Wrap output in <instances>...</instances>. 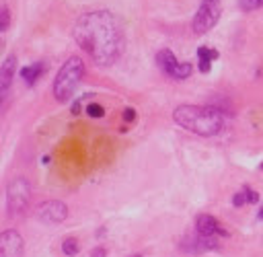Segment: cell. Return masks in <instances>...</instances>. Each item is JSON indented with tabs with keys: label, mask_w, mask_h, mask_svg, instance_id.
Instances as JSON below:
<instances>
[{
	"label": "cell",
	"mask_w": 263,
	"mask_h": 257,
	"mask_svg": "<svg viewBox=\"0 0 263 257\" xmlns=\"http://www.w3.org/2000/svg\"><path fill=\"white\" fill-rule=\"evenodd\" d=\"M89 257H107V249L105 247H97L89 253Z\"/></svg>",
	"instance_id": "obj_20"
},
{
	"label": "cell",
	"mask_w": 263,
	"mask_h": 257,
	"mask_svg": "<svg viewBox=\"0 0 263 257\" xmlns=\"http://www.w3.org/2000/svg\"><path fill=\"white\" fill-rule=\"evenodd\" d=\"M263 7V0H239V9L245 11V13H251V11H257Z\"/></svg>",
	"instance_id": "obj_15"
},
{
	"label": "cell",
	"mask_w": 263,
	"mask_h": 257,
	"mask_svg": "<svg viewBox=\"0 0 263 257\" xmlns=\"http://www.w3.org/2000/svg\"><path fill=\"white\" fill-rule=\"evenodd\" d=\"M129 257H142V253H134V255H129Z\"/></svg>",
	"instance_id": "obj_22"
},
{
	"label": "cell",
	"mask_w": 263,
	"mask_h": 257,
	"mask_svg": "<svg viewBox=\"0 0 263 257\" xmlns=\"http://www.w3.org/2000/svg\"><path fill=\"white\" fill-rule=\"evenodd\" d=\"M25 243L17 231H5L0 235V257H23Z\"/></svg>",
	"instance_id": "obj_9"
},
{
	"label": "cell",
	"mask_w": 263,
	"mask_h": 257,
	"mask_svg": "<svg viewBox=\"0 0 263 257\" xmlns=\"http://www.w3.org/2000/svg\"><path fill=\"white\" fill-rule=\"evenodd\" d=\"M173 121L183 130L204 138L218 136L224 130L222 113L208 105H179L173 111Z\"/></svg>",
	"instance_id": "obj_2"
},
{
	"label": "cell",
	"mask_w": 263,
	"mask_h": 257,
	"mask_svg": "<svg viewBox=\"0 0 263 257\" xmlns=\"http://www.w3.org/2000/svg\"><path fill=\"white\" fill-rule=\"evenodd\" d=\"M257 200H259V196L253 187H243L241 191H237V194L233 196V206L241 208V206H247V204H257Z\"/></svg>",
	"instance_id": "obj_13"
},
{
	"label": "cell",
	"mask_w": 263,
	"mask_h": 257,
	"mask_svg": "<svg viewBox=\"0 0 263 257\" xmlns=\"http://www.w3.org/2000/svg\"><path fill=\"white\" fill-rule=\"evenodd\" d=\"M82 76H84V62H82V58L72 56V58L66 60L60 66V70H58V74L54 78V87H52V93H54L56 101L58 103L70 101L74 91H76V87L82 80Z\"/></svg>",
	"instance_id": "obj_3"
},
{
	"label": "cell",
	"mask_w": 263,
	"mask_h": 257,
	"mask_svg": "<svg viewBox=\"0 0 263 257\" xmlns=\"http://www.w3.org/2000/svg\"><path fill=\"white\" fill-rule=\"evenodd\" d=\"M31 202V183L25 177H13L7 187V206L11 216H21Z\"/></svg>",
	"instance_id": "obj_5"
},
{
	"label": "cell",
	"mask_w": 263,
	"mask_h": 257,
	"mask_svg": "<svg viewBox=\"0 0 263 257\" xmlns=\"http://www.w3.org/2000/svg\"><path fill=\"white\" fill-rule=\"evenodd\" d=\"M62 251L68 255V257H74L76 253H78V241L74 239V237H68V239H64V243H62Z\"/></svg>",
	"instance_id": "obj_14"
},
{
	"label": "cell",
	"mask_w": 263,
	"mask_h": 257,
	"mask_svg": "<svg viewBox=\"0 0 263 257\" xmlns=\"http://www.w3.org/2000/svg\"><path fill=\"white\" fill-rule=\"evenodd\" d=\"M222 17V0H202L197 7L193 21H191V31L195 35H206L212 31Z\"/></svg>",
	"instance_id": "obj_4"
},
{
	"label": "cell",
	"mask_w": 263,
	"mask_h": 257,
	"mask_svg": "<svg viewBox=\"0 0 263 257\" xmlns=\"http://www.w3.org/2000/svg\"><path fill=\"white\" fill-rule=\"evenodd\" d=\"M257 220H263V206H261L259 212H257Z\"/></svg>",
	"instance_id": "obj_21"
},
{
	"label": "cell",
	"mask_w": 263,
	"mask_h": 257,
	"mask_svg": "<svg viewBox=\"0 0 263 257\" xmlns=\"http://www.w3.org/2000/svg\"><path fill=\"white\" fill-rule=\"evenodd\" d=\"M9 25H11V13H9V7L7 5H3V9H0V31H5L9 29Z\"/></svg>",
	"instance_id": "obj_16"
},
{
	"label": "cell",
	"mask_w": 263,
	"mask_h": 257,
	"mask_svg": "<svg viewBox=\"0 0 263 257\" xmlns=\"http://www.w3.org/2000/svg\"><path fill=\"white\" fill-rule=\"evenodd\" d=\"M86 115H91V117H103L105 115V107L99 105V103H91V105H86Z\"/></svg>",
	"instance_id": "obj_17"
},
{
	"label": "cell",
	"mask_w": 263,
	"mask_h": 257,
	"mask_svg": "<svg viewBox=\"0 0 263 257\" xmlns=\"http://www.w3.org/2000/svg\"><path fill=\"white\" fill-rule=\"evenodd\" d=\"M15 76H17V54H9L3 66H0V95H3V99H7Z\"/></svg>",
	"instance_id": "obj_10"
},
{
	"label": "cell",
	"mask_w": 263,
	"mask_h": 257,
	"mask_svg": "<svg viewBox=\"0 0 263 257\" xmlns=\"http://www.w3.org/2000/svg\"><path fill=\"white\" fill-rule=\"evenodd\" d=\"M43 72H46V64L43 62H35V64H29V66H25L21 70V78L25 80L27 87H33V84L39 80V76Z\"/></svg>",
	"instance_id": "obj_11"
},
{
	"label": "cell",
	"mask_w": 263,
	"mask_h": 257,
	"mask_svg": "<svg viewBox=\"0 0 263 257\" xmlns=\"http://www.w3.org/2000/svg\"><path fill=\"white\" fill-rule=\"evenodd\" d=\"M195 231H197V235L208 237V239H224V237H228V233L224 231L220 220L210 216V214H200L195 218Z\"/></svg>",
	"instance_id": "obj_8"
},
{
	"label": "cell",
	"mask_w": 263,
	"mask_h": 257,
	"mask_svg": "<svg viewBox=\"0 0 263 257\" xmlns=\"http://www.w3.org/2000/svg\"><path fill=\"white\" fill-rule=\"evenodd\" d=\"M218 52L216 50H210V48H197V64H200V72L208 74L210 68H212V64L218 60Z\"/></svg>",
	"instance_id": "obj_12"
},
{
	"label": "cell",
	"mask_w": 263,
	"mask_h": 257,
	"mask_svg": "<svg viewBox=\"0 0 263 257\" xmlns=\"http://www.w3.org/2000/svg\"><path fill=\"white\" fill-rule=\"evenodd\" d=\"M74 39L99 66H113L125 50L123 27L107 9L82 13L74 23Z\"/></svg>",
	"instance_id": "obj_1"
},
{
	"label": "cell",
	"mask_w": 263,
	"mask_h": 257,
	"mask_svg": "<svg viewBox=\"0 0 263 257\" xmlns=\"http://www.w3.org/2000/svg\"><path fill=\"white\" fill-rule=\"evenodd\" d=\"M68 216V206L60 200H50V202H43L39 208H37V218L46 224H60L66 220Z\"/></svg>",
	"instance_id": "obj_7"
},
{
	"label": "cell",
	"mask_w": 263,
	"mask_h": 257,
	"mask_svg": "<svg viewBox=\"0 0 263 257\" xmlns=\"http://www.w3.org/2000/svg\"><path fill=\"white\" fill-rule=\"evenodd\" d=\"M156 66H158V70L162 74H167L173 80H185L193 72V66L189 62H179L175 58V54L171 50H167V48L156 54Z\"/></svg>",
	"instance_id": "obj_6"
},
{
	"label": "cell",
	"mask_w": 263,
	"mask_h": 257,
	"mask_svg": "<svg viewBox=\"0 0 263 257\" xmlns=\"http://www.w3.org/2000/svg\"><path fill=\"white\" fill-rule=\"evenodd\" d=\"M121 117H123L125 123H134L136 121V109L134 107H125L123 113H121Z\"/></svg>",
	"instance_id": "obj_18"
},
{
	"label": "cell",
	"mask_w": 263,
	"mask_h": 257,
	"mask_svg": "<svg viewBox=\"0 0 263 257\" xmlns=\"http://www.w3.org/2000/svg\"><path fill=\"white\" fill-rule=\"evenodd\" d=\"M259 169H261V171H263V163H261V165H259Z\"/></svg>",
	"instance_id": "obj_23"
},
{
	"label": "cell",
	"mask_w": 263,
	"mask_h": 257,
	"mask_svg": "<svg viewBox=\"0 0 263 257\" xmlns=\"http://www.w3.org/2000/svg\"><path fill=\"white\" fill-rule=\"evenodd\" d=\"M93 95H95V93H84L82 97H78V99L74 101V105H72V115H78V113H80V105H82V101L89 99V97H93Z\"/></svg>",
	"instance_id": "obj_19"
}]
</instances>
